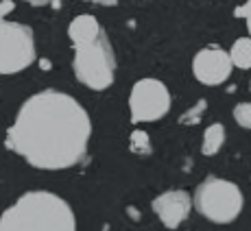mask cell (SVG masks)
Instances as JSON below:
<instances>
[{
	"instance_id": "obj_1",
	"label": "cell",
	"mask_w": 251,
	"mask_h": 231,
	"mask_svg": "<svg viewBox=\"0 0 251 231\" xmlns=\"http://www.w3.org/2000/svg\"><path fill=\"white\" fill-rule=\"evenodd\" d=\"M90 136L83 105L66 92L44 90L22 103L4 146L37 170H68L85 157Z\"/></svg>"
},
{
	"instance_id": "obj_2",
	"label": "cell",
	"mask_w": 251,
	"mask_h": 231,
	"mask_svg": "<svg viewBox=\"0 0 251 231\" xmlns=\"http://www.w3.org/2000/svg\"><path fill=\"white\" fill-rule=\"evenodd\" d=\"M0 231H76V220L61 196L35 190L2 211Z\"/></svg>"
},
{
	"instance_id": "obj_3",
	"label": "cell",
	"mask_w": 251,
	"mask_h": 231,
	"mask_svg": "<svg viewBox=\"0 0 251 231\" xmlns=\"http://www.w3.org/2000/svg\"><path fill=\"white\" fill-rule=\"evenodd\" d=\"M72 57V70L81 85L90 90H107L116 79V55L107 35L100 33L96 40L76 44Z\"/></svg>"
},
{
	"instance_id": "obj_4",
	"label": "cell",
	"mask_w": 251,
	"mask_h": 231,
	"mask_svg": "<svg viewBox=\"0 0 251 231\" xmlns=\"http://www.w3.org/2000/svg\"><path fill=\"white\" fill-rule=\"evenodd\" d=\"M192 205L214 225H229L240 216L245 196L240 187L221 177H205L195 190Z\"/></svg>"
},
{
	"instance_id": "obj_5",
	"label": "cell",
	"mask_w": 251,
	"mask_h": 231,
	"mask_svg": "<svg viewBox=\"0 0 251 231\" xmlns=\"http://www.w3.org/2000/svg\"><path fill=\"white\" fill-rule=\"evenodd\" d=\"M37 57L35 37L28 24L0 18V74H18Z\"/></svg>"
},
{
	"instance_id": "obj_6",
	"label": "cell",
	"mask_w": 251,
	"mask_h": 231,
	"mask_svg": "<svg viewBox=\"0 0 251 231\" xmlns=\"http://www.w3.org/2000/svg\"><path fill=\"white\" fill-rule=\"evenodd\" d=\"M129 109H131V122H155L171 109V92L157 79H140L129 94Z\"/></svg>"
},
{
	"instance_id": "obj_7",
	"label": "cell",
	"mask_w": 251,
	"mask_h": 231,
	"mask_svg": "<svg viewBox=\"0 0 251 231\" xmlns=\"http://www.w3.org/2000/svg\"><path fill=\"white\" fill-rule=\"evenodd\" d=\"M231 68L234 64H231L229 52L219 46H207L197 52L192 59V72H195L197 81L210 85V88L225 83L231 74Z\"/></svg>"
},
{
	"instance_id": "obj_8",
	"label": "cell",
	"mask_w": 251,
	"mask_h": 231,
	"mask_svg": "<svg viewBox=\"0 0 251 231\" xmlns=\"http://www.w3.org/2000/svg\"><path fill=\"white\" fill-rule=\"evenodd\" d=\"M155 216L162 220V225L166 229H177L183 225V220H188L192 205V196L186 190H166L160 196H155L151 203Z\"/></svg>"
},
{
	"instance_id": "obj_9",
	"label": "cell",
	"mask_w": 251,
	"mask_h": 231,
	"mask_svg": "<svg viewBox=\"0 0 251 231\" xmlns=\"http://www.w3.org/2000/svg\"><path fill=\"white\" fill-rule=\"evenodd\" d=\"M100 33H103L100 22L96 20L94 16H90V13H83V16L72 18V22L68 24V37H70L72 46L96 40Z\"/></svg>"
},
{
	"instance_id": "obj_10",
	"label": "cell",
	"mask_w": 251,
	"mask_h": 231,
	"mask_svg": "<svg viewBox=\"0 0 251 231\" xmlns=\"http://www.w3.org/2000/svg\"><path fill=\"white\" fill-rule=\"evenodd\" d=\"M225 144V127L221 122H214L205 129L203 133V144H201V153L207 157L216 155Z\"/></svg>"
},
{
	"instance_id": "obj_11",
	"label": "cell",
	"mask_w": 251,
	"mask_h": 231,
	"mask_svg": "<svg viewBox=\"0 0 251 231\" xmlns=\"http://www.w3.org/2000/svg\"><path fill=\"white\" fill-rule=\"evenodd\" d=\"M231 64L240 70H249L251 68V37H240L231 44L229 50Z\"/></svg>"
},
{
	"instance_id": "obj_12",
	"label": "cell",
	"mask_w": 251,
	"mask_h": 231,
	"mask_svg": "<svg viewBox=\"0 0 251 231\" xmlns=\"http://www.w3.org/2000/svg\"><path fill=\"white\" fill-rule=\"evenodd\" d=\"M129 148H131V153H136V155H151L153 146H151V139L144 131H133L131 138H129Z\"/></svg>"
},
{
	"instance_id": "obj_13",
	"label": "cell",
	"mask_w": 251,
	"mask_h": 231,
	"mask_svg": "<svg viewBox=\"0 0 251 231\" xmlns=\"http://www.w3.org/2000/svg\"><path fill=\"white\" fill-rule=\"evenodd\" d=\"M205 109H207L205 100H199V103H195V107H190L179 118V124H199L201 118H203V114H205Z\"/></svg>"
},
{
	"instance_id": "obj_14",
	"label": "cell",
	"mask_w": 251,
	"mask_h": 231,
	"mask_svg": "<svg viewBox=\"0 0 251 231\" xmlns=\"http://www.w3.org/2000/svg\"><path fill=\"white\" fill-rule=\"evenodd\" d=\"M231 114H234V120L243 129H251V103H238Z\"/></svg>"
},
{
	"instance_id": "obj_15",
	"label": "cell",
	"mask_w": 251,
	"mask_h": 231,
	"mask_svg": "<svg viewBox=\"0 0 251 231\" xmlns=\"http://www.w3.org/2000/svg\"><path fill=\"white\" fill-rule=\"evenodd\" d=\"M234 16L236 18H243L247 22V28H249V37H251V0H245L240 7L234 9Z\"/></svg>"
},
{
	"instance_id": "obj_16",
	"label": "cell",
	"mask_w": 251,
	"mask_h": 231,
	"mask_svg": "<svg viewBox=\"0 0 251 231\" xmlns=\"http://www.w3.org/2000/svg\"><path fill=\"white\" fill-rule=\"evenodd\" d=\"M13 9H16L13 0H0V18H7Z\"/></svg>"
},
{
	"instance_id": "obj_17",
	"label": "cell",
	"mask_w": 251,
	"mask_h": 231,
	"mask_svg": "<svg viewBox=\"0 0 251 231\" xmlns=\"http://www.w3.org/2000/svg\"><path fill=\"white\" fill-rule=\"evenodd\" d=\"M85 2H94V4H100V7H116L118 0H85Z\"/></svg>"
},
{
	"instance_id": "obj_18",
	"label": "cell",
	"mask_w": 251,
	"mask_h": 231,
	"mask_svg": "<svg viewBox=\"0 0 251 231\" xmlns=\"http://www.w3.org/2000/svg\"><path fill=\"white\" fill-rule=\"evenodd\" d=\"M28 4H35V7H44V4H57L59 0H24Z\"/></svg>"
},
{
	"instance_id": "obj_19",
	"label": "cell",
	"mask_w": 251,
	"mask_h": 231,
	"mask_svg": "<svg viewBox=\"0 0 251 231\" xmlns=\"http://www.w3.org/2000/svg\"><path fill=\"white\" fill-rule=\"evenodd\" d=\"M249 90H251V85H249Z\"/></svg>"
}]
</instances>
